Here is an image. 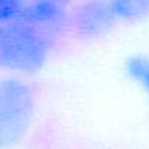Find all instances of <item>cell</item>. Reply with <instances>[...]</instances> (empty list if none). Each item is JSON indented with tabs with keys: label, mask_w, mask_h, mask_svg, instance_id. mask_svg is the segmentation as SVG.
Listing matches in <instances>:
<instances>
[{
	"label": "cell",
	"mask_w": 149,
	"mask_h": 149,
	"mask_svg": "<svg viewBox=\"0 0 149 149\" xmlns=\"http://www.w3.org/2000/svg\"><path fill=\"white\" fill-rule=\"evenodd\" d=\"M35 105V94L24 79L0 76V149H10L26 137Z\"/></svg>",
	"instance_id": "obj_2"
},
{
	"label": "cell",
	"mask_w": 149,
	"mask_h": 149,
	"mask_svg": "<svg viewBox=\"0 0 149 149\" xmlns=\"http://www.w3.org/2000/svg\"><path fill=\"white\" fill-rule=\"evenodd\" d=\"M124 70L130 81H133L149 97V57L136 54L126 60Z\"/></svg>",
	"instance_id": "obj_5"
},
{
	"label": "cell",
	"mask_w": 149,
	"mask_h": 149,
	"mask_svg": "<svg viewBox=\"0 0 149 149\" xmlns=\"http://www.w3.org/2000/svg\"><path fill=\"white\" fill-rule=\"evenodd\" d=\"M53 34L25 22L0 24V70L9 73H38L53 50Z\"/></svg>",
	"instance_id": "obj_1"
},
{
	"label": "cell",
	"mask_w": 149,
	"mask_h": 149,
	"mask_svg": "<svg viewBox=\"0 0 149 149\" xmlns=\"http://www.w3.org/2000/svg\"><path fill=\"white\" fill-rule=\"evenodd\" d=\"M67 18L69 13L63 3L53 0H37V2H26L24 22L53 34L64 25Z\"/></svg>",
	"instance_id": "obj_4"
},
{
	"label": "cell",
	"mask_w": 149,
	"mask_h": 149,
	"mask_svg": "<svg viewBox=\"0 0 149 149\" xmlns=\"http://www.w3.org/2000/svg\"><path fill=\"white\" fill-rule=\"evenodd\" d=\"M25 9V0H0V24L24 22Z\"/></svg>",
	"instance_id": "obj_6"
},
{
	"label": "cell",
	"mask_w": 149,
	"mask_h": 149,
	"mask_svg": "<svg viewBox=\"0 0 149 149\" xmlns=\"http://www.w3.org/2000/svg\"><path fill=\"white\" fill-rule=\"evenodd\" d=\"M149 12L148 2H95L81 6L72 16V24L82 37L104 35L118 22L142 18Z\"/></svg>",
	"instance_id": "obj_3"
}]
</instances>
